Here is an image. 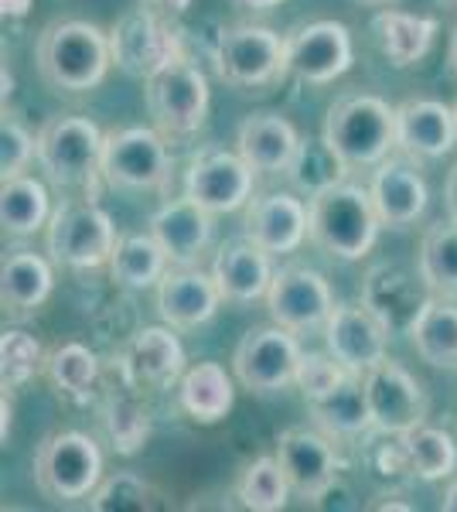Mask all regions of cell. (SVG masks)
Segmentation results:
<instances>
[{
  "instance_id": "46",
  "label": "cell",
  "mask_w": 457,
  "mask_h": 512,
  "mask_svg": "<svg viewBox=\"0 0 457 512\" xmlns=\"http://www.w3.org/2000/svg\"><path fill=\"white\" fill-rule=\"evenodd\" d=\"M31 7H35V0H0V11H4V18H14V21H21Z\"/></svg>"
},
{
  "instance_id": "10",
  "label": "cell",
  "mask_w": 457,
  "mask_h": 512,
  "mask_svg": "<svg viewBox=\"0 0 457 512\" xmlns=\"http://www.w3.org/2000/svg\"><path fill=\"white\" fill-rule=\"evenodd\" d=\"M304 349L297 335L284 325H260L249 328L243 342L232 352V373L239 386L256 396L284 393L287 386L297 383V369H301Z\"/></svg>"
},
{
  "instance_id": "41",
  "label": "cell",
  "mask_w": 457,
  "mask_h": 512,
  "mask_svg": "<svg viewBox=\"0 0 457 512\" xmlns=\"http://www.w3.org/2000/svg\"><path fill=\"white\" fill-rule=\"evenodd\" d=\"M154 489L137 472H116L99 482V489L89 495V509L113 512V509H151Z\"/></svg>"
},
{
  "instance_id": "44",
  "label": "cell",
  "mask_w": 457,
  "mask_h": 512,
  "mask_svg": "<svg viewBox=\"0 0 457 512\" xmlns=\"http://www.w3.org/2000/svg\"><path fill=\"white\" fill-rule=\"evenodd\" d=\"M147 7H154V11H161L164 18H181V14H188L191 0H144Z\"/></svg>"
},
{
  "instance_id": "2",
  "label": "cell",
  "mask_w": 457,
  "mask_h": 512,
  "mask_svg": "<svg viewBox=\"0 0 457 512\" xmlns=\"http://www.w3.org/2000/svg\"><path fill=\"white\" fill-rule=\"evenodd\" d=\"M307 212H311L307 239L321 253H328L331 260H365L372 253V246L379 243L382 219L376 212V202H372L369 188L355 185V181L345 178L338 185L311 195Z\"/></svg>"
},
{
  "instance_id": "52",
  "label": "cell",
  "mask_w": 457,
  "mask_h": 512,
  "mask_svg": "<svg viewBox=\"0 0 457 512\" xmlns=\"http://www.w3.org/2000/svg\"><path fill=\"white\" fill-rule=\"evenodd\" d=\"M11 86H14V79H11V72H7V69H4V99H7V96H11V93H14V89H11Z\"/></svg>"
},
{
  "instance_id": "35",
  "label": "cell",
  "mask_w": 457,
  "mask_h": 512,
  "mask_svg": "<svg viewBox=\"0 0 457 512\" xmlns=\"http://www.w3.org/2000/svg\"><path fill=\"white\" fill-rule=\"evenodd\" d=\"M287 178L297 192H304L307 198H311V195L324 192V188L345 181L348 164L324 137H301V147H297L294 161H290Z\"/></svg>"
},
{
  "instance_id": "1",
  "label": "cell",
  "mask_w": 457,
  "mask_h": 512,
  "mask_svg": "<svg viewBox=\"0 0 457 512\" xmlns=\"http://www.w3.org/2000/svg\"><path fill=\"white\" fill-rule=\"evenodd\" d=\"M35 62L45 86L55 93H93L113 65L110 31L79 18L52 21L38 35Z\"/></svg>"
},
{
  "instance_id": "26",
  "label": "cell",
  "mask_w": 457,
  "mask_h": 512,
  "mask_svg": "<svg viewBox=\"0 0 457 512\" xmlns=\"http://www.w3.org/2000/svg\"><path fill=\"white\" fill-rule=\"evenodd\" d=\"M297 147H301V134H297L294 123L284 113H273V110L249 113L239 123L236 151L243 154L256 175H280V171H287Z\"/></svg>"
},
{
  "instance_id": "50",
  "label": "cell",
  "mask_w": 457,
  "mask_h": 512,
  "mask_svg": "<svg viewBox=\"0 0 457 512\" xmlns=\"http://www.w3.org/2000/svg\"><path fill=\"white\" fill-rule=\"evenodd\" d=\"M440 509L444 512H457V482L447 489V495H444V502H440Z\"/></svg>"
},
{
  "instance_id": "40",
  "label": "cell",
  "mask_w": 457,
  "mask_h": 512,
  "mask_svg": "<svg viewBox=\"0 0 457 512\" xmlns=\"http://www.w3.org/2000/svg\"><path fill=\"white\" fill-rule=\"evenodd\" d=\"M45 349L35 335L28 332H11L0 335V379H4V390H21L28 379H35L45 369Z\"/></svg>"
},
{
  "instance_id": "7",
  "label": "cell",
  "mask_w": 457,
  "mask_h": 512,
  "mask_svg": "<svg viewBox=\"0 0 457 512\" xmlns=\"http://www.w3.org/2000/svg\"><path fill=\"white\" fill-rule=\"evenodd\" d=\"M185 28H174L171 18L140 4L113 21L110 52L113 65L130 79H151L157 69L181 59L185 52Z\"/></svg>"
},
{
  "instance_id": "11",
  "label": "cell",
  "mask_w": 457,
  "mask_h": 512,
  "mask_svg": "<svg viewBox=\"0 0 457 512\" xmlns=\"http://www.w3.org/2000/svg\"><path fill=\"white\" fill-rule=\"evenodd\" d=\"M103 181L127 192H154L168 188L171 154L168 137L157 127H123L103 140Z\"/></svg>"
},
{
  "instance_id": "55",
  "label": "cell",
  "mask_w": 457,
  "mask_h": 512,
  "mask_svg": "<svg viewBox=\"0 0 457 512\" xmlns=\"http://www.w3.org/2000/svg\"><path fill=\"white\" fill-rule=\"evenodd\" d=\"M454 113H457V103H454Z\"/></svg>"
},
{
  "instance_id": "49",
  "label": "cell",
  "mask_w": 457,
  "mask_h": 512,
  "mask_svg": "<svg viewBox=\"0 0 457 512\" xmlns=\"http://www.w3.org/2000/svg\"><path fill=\"white\" fill-rule=\"evenodd\" d=\"M447 69H451V76L457 79V24L451 31V48H447Z\"/></svg>"
},
{
  "instance_id": "54",
  "label": "cell",
  "mask_w": 457,
  "mask_h": 512,
  "mask_svg": "<svg viewBox=\"0 0 457 512\" xmlns=\"http://www.w3.org/2000/svg\"><path fill=\"white\" fill-rule=\"evenodd\" d=\"M444 4H457V0H444Z\"/></svg>"
},
{
  "instance_id": "39",
  "label": "cell",
  "mask_w": 457,
  "mask_h": 512,
  "mask_svg": "<svg viewBox=\"0 0 457 512\" xmlns=\"http://www.w3.org/2000/svg\"><path fill=\"white\" fill-rule=\"evenodd\" d=\"M290 482L280 468L277 454H263V458L249 461L236 482V495L246 509L253 512H280L290 499Z\"/></svg>"
},
{
  "instance_id": "6",
  "label": "cell",
  "mask_w": 457,
  "mask_h": 512,
  "mask_svg": "<svg viewBox=\"0 0 457 512\" xmlns=\"http://www.w3.org/2000/svg\"><path fill=\"white\" fill-rule=\"evenodd\" d=\"M103 482V451L89 434L55 431L38 444L35 485L52 502L89 499Z\"/></svg>"
},
{
  "instance_id": "8",
  "label": "cell",
  "mask_w": 457,
  "mask_h": 512,
  "mask_svg": "<svg viewBox=\"0 0 457 512\" xmlns=\"http://www.w3.org/2000/svg\"><path fill=\"white\" fill-rule=\"evenodd\" d=\"M144 99L164 137H188L209 117V76L191 62V55H181L144 79Z\"/></svg>"
},
{
  "instance_id": "48",
  "label": "cell",
  "mask_w": 457,
  "mask_h": 512,
  "mask_svg": "<svg viewBox=\"0 0 457 512\" xmlns=\"http://www.w3.org/2000/svg\"><path fill=\"white\" fill-rule=\"evenodd\" d=\"M243 7H249V11H273V7H280L284 0H239Z\"/></svg>"
},
{
  "instance_id": "53",
  "label": "cell",
  "mask_w": 457,
  "mask_h": 512,
  "mask_svg": "<svg viewBox=\"0 0 457 512\" xmlns=\"http://www.w3.org/2000/svg\"><path fill=\"white\" fill-rule=\"evenodd\" d=\"M359 4H369V7H379V4H393V0H359Z\"/></svg>"
},
{
  "instance_id": "24",
  "label": "cell",
  "mask_w": 457,
  "mask_h": 512,
  "mask_svg": "<svg viewBox=\"0 0 457 512\" xmlns=\"http://www.w3.org/2000/svg\"><path fill=\"white\" fill-rule=\"evenodd\" d=\"M151 233L164 246V253H168L174 267H191V263H198V256L209 250L215 222L209 209H202V205L185 195L171 198V202H164L154 212Z\"/></svg>"
},
{
  "instance_id": "32",
  "label": "cell",
  "mask_w": 457,
  "mask_h": 512,
  "mask_svg": "<svg viewBox=\"0 0 457 512\" xmlns=\"http://www.w3.org/2000/svg\"><path fill=\"white\" fill-rule=\"evenodd\" d=\"M311 417L318 420L331 437H365L372 431L369 396H365V379L359 373H348L331 393L307 400Z\"/></svg>"
},
{
  "instance_id": "29",
  "label": "cell",
  "mask_w": 457,
  "mask_h": 512,
  "mask_svg": "<svg viewBox=\"0 0 457 512\" xmlns=\"http://www.w3.org/2000/svg\"><path fill=\"white\" fill-rule=\"evenodd\" d=\"M410 342L427 366L457 373V304L454 297L430 294L410 325Z\"/></svg>"
},
{
  "instance_id": "20",
  "label": "cell",
  "mask_w": 457,
  "mask_h": 512,
  "mask_svg": "<svg viewBox=\"0 0 457 512\" xmlns=\"http://www.w3.org/2000/svg\"><path fill=\"white\" fill-rule=\"evenodd\" d=\"M311 229V212L297 195L290 192H270L260 198H249L243 236L253 239L260 250L270 256L297 253Z\"/></svg>"
},
{
  "instance_id": "28",
  "label": "cell",
  "mask_w": 457,
  "mask_h": 512,
  "mask_svg": "<svg viewBox=\"0 0 457 512\" xmlns=\"http://www.w3.org/2000/svg\"><path fill=\"white\" fill-rule=\"evenodd\" d=\"M236 403V383L219 362H198L178 379V407L195 424H219Z\"/></svg>"
},
{
  "instance_id": "47",
  "label": "cell",
  "mask_w": 457,
  "mask_h": 512,
  "mask_svg": "<svg viewBox=\"0 0 457 512\" xmlns=\"http://www.w3.org/2000/svg\"><path fill=\"white\" fill-rule=\"evenodd\" d=\"M11 390H4V403H0V414H4V427H0V437H4V444H7V437H11V417H14V407H11V396H7Z\"/></svg>"
},
{
  "instance_id": "33",
  "label": "cell",
  "mask_w": 457,
  "mask_h": 512,
  "mask_svg": "<svg viewBox=\"0 0 457 512\" xmlns=\"http://www.w3.org/2000/svg\"><path fill=\"white\" fill-rule=\"evenodd\" d=\"M168 263V253L154 233H127L116 239V250L106 267H110L113 284L127 287V291H147V287L161 284Z\"/></svg>"
},
{
  "instance_id": "34",
  "label": "cell",
  "mask_w": 457,
  "mask_h": 512,
  "mask_svg": "<svg viewBox=\"0 0 457 512\" xmlns=\"http://www.w3.org/2000/svg\"><path fill=\"white\" fill-rule=\"evenodd\" d=\"M417 270L430 294L457 297V222L440 219L423 233Z\"/></svg>"
},
{
  "instance_id": "21",
  "label": "cell",
  "mask_w": 457,
  "mask_h": 512,
  "mask_svg": "<svg viewBox=\"0 0 457 512\" xmlns=\"http://www.w3.org/2000/svg\"><path fill=\"white\" fill-rule=\"evenodd\" d=\"M369 192L386 229L417 226L430 205V188L413 158H386L382 164H376Z\"/></svg>"
},
{
  "instance_id": "4",
  "label": "cell",
  "mask_w": 457,
  "mask_h": 512,
  "mask_svg": "<svg viewBox=\"0 0 457 512\" xmlns=\"http://www.w3.org/2000/svg\"><path fill=\"white\" fill-rule=\"evenodd\" d=\"M212 62L215 76L232 89L253 93V89L277 86L290 72L287 38H280L267 24H236L219 31Z\"/></svg>"
},
{
  "instance_id": "27",
  "label": "cell",
  "mask_w": 457,
  "mask_h": 512,
  "mask_svg": "<svg viewBox=\"0 0 457 512\" xmlns=\"http://www.w3.org/2000/svg\"><path fill=\"white\" fill-rule=\"evenodd\" d=\"M55 260H45L35 250H11L0 267V301L14 318H31L52 297Z\"/></svg>"
},
{
  "instance_id": "36",
  "label": "cell",
  "mask_w": 457,
  "mask_h": 512,
  "mask_svg": "<svg viewBox=\"0 0 457 512\" xmlns=\"http://www.w3.org/2000/svg\"><path fill=\"white\" fill-rule=\"evenodd\" d=\"M45 376L65 400L82 403L93 396L99 383V359H96V352L86 349L82 342H65L48 352Z\"/></svg>"
},
{
  "instance_id": "37",
  "label": "cell",
  "mask_w": 457,
  "mask_h": 512,
  "mask_svg": "<svg viewBox=\"0 0 457 512\" xmlns=\"http://www.w3.org/2000/svg\"><path fill=\"white\" fill-rule=\"evenodd\" d=\"M410 472L423 482H440L457 472V441L440 427L417 424L413 431L400 434Z\"/></svg>"
},
{
  "instance_id": "3",
  "label": "cell",
  "mask_w": 457,
  "mask_h": 512,
  "mask_svg": "<svg viewBox=\"0 0 457 512\" xmlns=\"http://www.w3.org/2000/svg\"><path fill=\"white\" fill-rule=\"evenodd\" d=\"M321 137L348 168H376L396 147V110L382 96L345 93L324 113Z\"/></svg>"
},
{
  "instance_id": "14",
  "label": "cell",
  "mask_w": 457,
  "mask_h": 512,
  "mask_svg": "<svg viewBox=\"0 0 457 512\" xmlns=\"http://www.w3.org/2000/svg\"><path fill=\"white\" fill-rule=\"evenodd\" d=\"M362 379H365V396H369L372 431L376 434L400 437L427 420V407H430L427 390H423V383L403 362L382 359Z\"/></svg>"
},
{
  "instance_id": "22",
  "label": "cell",
  "mask_w": 457,
  "mask_h": 512,
  "mask_svg": "<svg viewBox=\"0 0 457 512\" xmlns=\"http://www.w3.org/2000/svg\"><path fill=\"white\" fill-rule=\"evenodd\" d=\"M457 144V113L440 99H406L396 106V147L413 161H437Z\"/></svg>"
},
{
  "instance_id": "43",
  "label": "cell",
  "mask_w": 457,
  "mask_h": 512,
  "mask_svg": "<svg viewBox=\"0 0 457 512\" xmlns=\"http://www.w3.org/2000/svg\"><path fill=\"white\" fill-rule=\"evenodd\" d=\"M345 376H348V369L331 352H304L294 386L304 393V400H318V396L335 390Z\"/></svg>"
},
{
  "instance_id": "45",
  "label": "cell",
  "mask_w": 457,
  "mask_h": 512,
  "mask_svg": "<svg viewBox=\"0 0 457 512\" xmlns=\"http://www.w3.org/2000/svg\"><path fill=\"white\" fill-rule=\"evenodd\" d=\"M444 209H447V219L457 222V164L447 171V181H444Z\"/></svg>"
},
{
  "instance_id": "12",
  "label": "cell",
  "mask_w": 457,
  "mask_h": 512,
  "mask_svg": "<svg viewBox=\"0 0 457 512\" xmlns=\"http://www.w3.org/2000/svg\"><path fill=\"white\" fill-rule=\"evenodd\" d=\"M253 175L246 158L239 151H226V147H202L191 158L185 175V195L209 209L212 216H226V212H239L253 198Z\"/></svg>"
},
{
  "instance_id": "38",
  "label": "cell",
  "mask_w": 457,
  "mask_h": 512,
  "mask_svg": "<svg viewBox=\"0 0 457 512\" xmlns=\"http://www.w3.org/2000/svg\"><path fill=\"white\" fill-rule=\"evenodd\" d=\"M103 427L110 437L113 451L130 458L147 444L151 437V410L137 400V390L123 386V393H110L103 407Z\"/></svg>"
},
{
  "instance_id": "25",
  "label": "cell",
  "mask_w": 457,
  "mask_h": 512,
  "mask_svg": "<svg viewBox=\"0 0 457 512\" xmlns=\"http://www.w3.org/2000/svg\"><path fill=\"white\" fill-rule=\"evenodd\" d=\"M273 260L267 250L253 243V239H229L226 246H219L212 260V277L219 284V291L232 304H253L260 297H267L273 284Z\"/></svg>"
},
{
  "instance_id": "9",
  "label": "cell",
  "mask_w": 457,
  "mask_h": 512,
  "mask_svg": "<svg viewBox=\"0 0 457 512\" xmlns=\"http://www.w3.org/2000/svg\"><path fill=\"white\" fill-rule=\"evenodd\" d=\"M116 239L120 236H116L110 212L99 209L93 198L62 202L45 229L48 256L65 270H96L110 263Z\"/></svg>"
},
{
  "instance_id": "17",
  "label": "cell",
  "mask_w": 457,
  "mask_h": 512,
  "mask_svg": "<svg viewBox=\"0 0 457 512\" xmlns=\"http://www.w3.org/2000/svg\"><path fill=\"white\" fill-rule=\"evenodd\" d=\"M277 461L294 495L307 502H318L335 489L338 468H342L335 444L318 431H307V427H287L277 437Z\"/></svg>"
},
{
  "instance_id": "31",
  "label": "cell",
  "mask_w": 457,
  "mask_h": 512,
  "mask_svg": "<svg viewBox=\"0 0 457 512\" xmlns=\"http://www.w3.org/2000/svg\"><path fill=\"white\" fill-rule=\"evenodd\" d=\"M52 212V195H48V185L41 178L18 175L0 185V226H4V236H35L38 229H48Z\"/></svg>"
},
{
  "instance_id": "16",
  "label": "cell",
  "mask_w": 457,
  "mask_h": 512,
  "mask_svg": "<svg viewBox=\"0 0 457 512\" xmlns=\"http://www.w3.org/2000/svg\"><path fill=\"white\" fill-rule=\"evenodd\" d=\"M123 386L137 393H161L171 390L181 376H185V345L171 332V325H151L123 345L120 359H116Z\"/></svg>"
},
{
  "instance_id": "51",
  "label": "cell",
  "mask_w": 457,
  "mask_h": 512,
  "mask_svg": "<svg viewBox=\"0 0 457 512\" xmlns=\"http://www.w3.org/2000/svg\"><path fill=\"white\" fill-rule=\"evenodd\" d=\"M389 502H372V509H413L410 502H393V495H386Z\"/></svg>"
},
{
  "instance_id": "15",
  "label": "cell",
  "mask_w": 457,
  "mask_h": 512,
  "mask_svg": "<svg viewBox=\"0 0 457 512\" xmlns=\"http://www.w3.org/2000/svg\"><path fill=\"white\" fill-rule=\"evenodd\" d=\"M290 72L307 86H328L342 79L355 62L352 31L342 21H311L287 35Z\"/></svg>"
},
{
  "instance_id": "30",
  "label": "cell",
  "mask_w": 457,
  "mask_h": 512,
  "mask_svg": "<svg viewBox=\"0 0 457 512\" xmlns=\"http://www.w3.org/2000/svg\"><path fill=\"white\" fill-rule=\"evenodd\" d=\"M372 31L382 48V55L389 59L393 69H410L423 55L430 52L437 38V21L423 18V14H406L396 7H386L372 18Z\"/></svg>"
},
{
  "instance_id": "23",
  "label": "cell",
  "mask_w": 457,
  "mask_h": 512,
  "mask_svg": "<svg viewBox=\"0 0 457 512\" xmlns=\"http://www.w3.org/2000/svg\"><path fill=\"white\" fill-rule=\"evenodd\" d=\"M222 301H226V297H222L215 277L202 274V270H191V267L171 270V274H164L161 284H157V315L171 328L209 325Z\"/></svg>"
},
{
  "instance_id": "5",
  "label": "cell",
  "mask_w": 457,
  "mask_h": 512,
  "mask_svg": "<svg viewBox=\"0 0 457 512\" xmlns=\"http://www.w3.org/2000/svg\"><path fill=\"white\" fill-rule=\"evenodd\" d=\"M106 134L89 117H52L38 130V168L55 188H93L103 178Z\"/></svg>"
},
{
  "instance_id": "18",
  "label": "cell",
  "mask_w": 457,
  "mask_h": 512,
  "mask_svg": "<svg viewBox=\"0 0 457 512\" xmlns=\"http://www.w3.org/2000/svg\"><path fill=\"white\" fill-rule=\"evenodd\" d=\"M389 328L372 315L365 304H342L331 311L324 325V342L328 352L348 369V373L365 376L376 369L382 359H389Z\"/></svg>"
},
{
  "instance_id": "13",
  "label": "cell",
  "mask_w": 457,
  "mask_h": 512,
  "mask_svg": "<svg viewBox=\"0 0 457 512\" xmlns=\"http://www.w3.org/2000/svg\"><path fill=\"white\" fill-rule=\"evenodd\" d=\"M267 308L277 325L290 328L294 335H307L328 325L331 311H335V294H331L328 277L318 274L314 267L287 263L273 274Z\"/></svg>"
},
{
  "instance_id": "42",
  "label": "cell",
  "mask_w": 457,
  "mask_h": 512,
  "mask_svg": "<svg viewBox=\"0 0 457 512\" xmlns=\"http://www.w3.org/2000/svg\"><path fill=\"white\" fill-rule=\"evenodd\" d=\"M31 158H38V134H31L14 113H4L0 127V178L28 175Z\"/></svg>"
},
{
  "instance_id": "19",
  "label": "cell",
  "mask_w": 457,
  "mask_h": 512,
  "mask_svg": "<svg viewBox=\"0 0 457 512\" xmlns=\"http://www.w3.org/2000/svg\"><path fill=\"white\" fill-rule=\"evenodd\" d=\"M427 284H423L420 270L400 267V263H376L362 280V304L376 315L389 335H406L410 325L417 321L420 308L427 304Z\"/></svg>"
}]
</instances>
